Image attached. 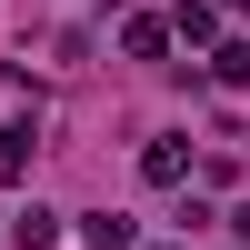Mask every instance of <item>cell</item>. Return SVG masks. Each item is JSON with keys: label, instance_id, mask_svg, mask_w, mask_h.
Here are the masks:
<instances>
[{"label": "cell", "instance_id": "9", "mask_svg": "<svg viewBox=\"0 0 250 250\" xmlns=\"http://www.w3.org/2000/svg\"><path fill=\"white\" fill-rule=\"evenodd\" d=\"M160 250H170V240H160Z\"/></svg>", "mask_w": 250, "mask_h": 250}, {"label": "cell", "instance_id": "8", "mask_svg": "<svg viewBox=\"0 0 250 250\" xmlns=\"http://www.w3.org/2000/svg\"><path fill=\"white\" fill-rule=\"evenodd\" d=\"M230 240H250V200H240V210H230Z\"/></svg>", "mask_w": 250, "mask_h": 250}, {"label": "cell", "instance_id": "2", "mask_svg": "<svg viewBox=\"0 0 250 250\" xmlns=\"http://www.w3.org/2000/svg\"><path fill=\"white\" fill-rule=\"evenodd\" d=\"M140 180L180 190V180H190V140H150V150H140Z\"/></svg>", "mask_w": 250, "mask_h": 250}, {"label": "cell", "instance_id": "4", "mask_svg": "<svg viewBox=\"0 0 250 250\" xmlns=\"http://www.w3.org/2000/svg\"><path fill=\"white\" fill-rule=\"evenodd\" d=\"M10 240H20V250H60V210H40V200H30V210L10 220Z\"/></svg>", "mask_w": 250, "mask_h": 250}, {"label": "cell", "instance_id": "7", "mask_svg": "<svg viewBox=\"0 0 250 250\" xmlns=\"http://www.w3.org/2000/svg\"><path fill=\"white\" fill-rule=\"evenodd\" d=\"M210 80L240 90V80H250V40H210Z\"/></svg>", "mask_w": 250, "mask_h": 250}, {"label": "cell", "instance_id": "10", "mask_svg": "<svg viewBox=\"0 0 250 250\" xmlns=\"http://www.w3.org/2000/svg\"><path fill=\"white\" fill-rule=\"evenodd\" d=\"M240 10H250V0H240Z\"/></svg>", "mask_w": 250, "mask_h": 250}, {"label": "cell", "instance_id": "6", "mask_svg": "<svg viewBox=\"0 0 250 250\" xmlns=\"http://www.w3.org/2000/svg\"><path fill=\"white\" fill-rule=\"evenodd\" d=\"M170 30H180V40H220V10H210V0H180Z\"/></svg>", "mask_w": 250, "mask_h": 250}, {"label": "cell", "instance_id": "5", "mask_svg": "<svg viewBox=\"0 0 250 250\" xmlns=\"http://www.w3.org/2000/svg\"><path fill=\"white\" fill-rule=\"evenodd\" d=\"M80 250H130V220H120V210H90V220H80Z\"/></svg>", "mask_w": 250, "mask_h": 250}, {"label": "cell", "instance_id": "1", "mask_svg": "<svg viewBox=\"0 0 250 250\" xmlns=\"http://www.w3.org/2000/svg\"><path fill=\"white\" fill-rule=\"evenodd\" d=\"M30 160H40V120H10V130H0V190L30 180Z\"/></svg>", "mask_w": 250, "mask_h": 250}, {"label": "cell", "instance_id": "3", "mask_svg": "<svg viewBox=\"0 0 250 250\" xmlns=\"http://www.w3.org/2000/svg\"><path fill=\"white\" fill-rule=\"evenodd\" d=\"M120 50H130V60H160V50H170V20L130 10V20H120Z\"/></svg>", "mask_w": 250, "mask_h": 250}]
</instances>
